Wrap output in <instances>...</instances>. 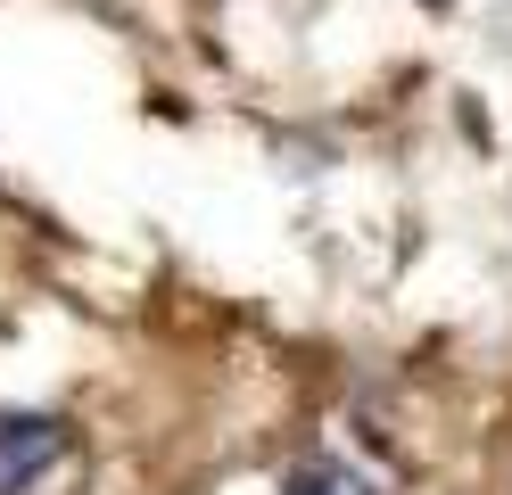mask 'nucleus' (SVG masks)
<instances>
[{
    "instance_id": "nucleus-1",
    "label": "nucleus",
    "mask_w": 512,
    "mask_h": 495,
    "mask_svg": "<svg viewBox=\"0 0 512 495\" xmlns=\"http://www.w3.org/2000/svg\"><path fill=\"white\" fill-rule=\"evenodd\" d=\"M67 421L50 413H0V495H34L58 462H67Z\"/></svg>"
},
{
    "instance_id": "nucleus-2",
    "label": "nucleus",
    "mask_w": 512,
    "mask_h": 495,
    "mask_svg": "<svg viewBox=\"0 0 512 495\" xmlns=\"http://www.w3.org/2000/svg\"><path fill=\"white\" fill-rule=\"evenodd\" d=\"M281 495H372L347 462H331V454H314V462H298L290 479H281Z\"/></svg>"
}]
</instances>
